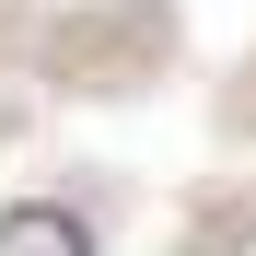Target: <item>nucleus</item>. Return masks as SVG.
<instances>
[{
	"label": "nucleus",
	"mask_w": 256,
	"mask_h": 256,
	"mask_svg": "<svg viewBox=\"0 0 256 256\" xmlns=\"http://www.w3.org/2000/svg\"><path fill=\"white\" fill-rule=\"evenodd\" d=\"M0 256H94V233H82L58 198H12L0 210Z\"/></svg>",
	"instance_id": "obj_1"
}]
</instances>
